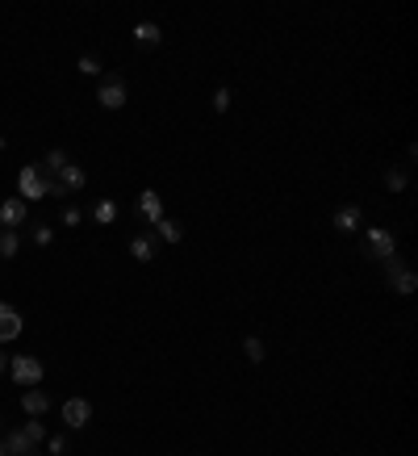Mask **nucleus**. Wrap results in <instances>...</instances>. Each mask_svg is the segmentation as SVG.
<instances>
[{
  "label": "nucleus",
  "mask_w": 418,
  "mask_h": 456,
  "mask_svg": "<svg viewBox=\"0 0 418 456\" xmlns=\"http://www.w3.org/2000/svg\"><path fill=\"white\" fill-rule=\"evenodd\" d=\"M55 193V176H42V168L38 164H25L21 172H17V197L25 201H42V197H50Z\"/></svg>",
  "instance_id": "1"
},
{
  "label": "nucleus",
  "mask_w": 418,
  "mask_h": 456,
  "mask_svg": "<svg viewBox=\"0 0 418 456\" xmlns=\"http://www.w3.org/2000/svg\"><path fill=\"white\" fill-rule=\"evenodd\" d=\"M9 377H13L21 389H34V385L46 377V369H42L38 356H9Z\"/></svg>",
  "instance_id": "2"
},
{
  "label": "nucleus",
  "mask_w": 418,
  "mask_h": 456,
  "mask_svg": "<svg viewBox=\"0 0 418 456\" xmlns=\"http://www.w3.org/2000/svg\"><path fill=\"white\" fill-rule=\"evenodd\" d=\"M96 100H100L104 109H122L126 105V80L122 76H104L100 88H96Z\"/></svg>",
  "instance_id": "3"
},
{
  "label": "nucleus",
  "mask_w": 418,
  "mask_h": 456,
  "mask_svg": "<svg viewBox=\"0 0 418 456\" xmlns=\"http://www.w3.org/2000/svg\"><path fill=\"white\" fill-rule=\"evenodd\" d=\"M88 419H92V402L88 398H67L63 402V423L67 427H88Z\"/></svg>",
  "instance_id": "4"
},
{
  "label": "nucleus",
  "mask_w": 418,
  "mask_h": 456,
  "mask_svg": "<svg viewBox=\"0 0 418 456\" xmlns=\"http://www.w3.org/2000/svg\"><path fill=\"white\" fill-rule=\"evenodd\" d=\"M21 327H25V318L9 306V301H0V343H13L21 335Z\"/></svg>",
  "instance_id": "5"
},
{
  "label": "nucleus",
  "mask_w": 418,
  "mask_h": 456,
  "mask_svg": "<svg viewBox=\"0 0 418 456\" xmlns=\"http://www.w3.org/2000/svg\"><path fill=\"white\" fill-rule=\"evenodd\" d=\"M21 222H25V201H21V197L0 201V226H5V230H17Z\"/></svg>",
  "instance_id": "6"
},
{
  "label": "nucleus",
  "mask_w": 418,
  "mask_h": 456,
  "mask_svg": "<svg viewBox=\"0 0 418 456\" xmlns=\"http://www.w3.org/2000/svg\"><path fill=\"white\" fill-rule=\"evenodd\" d=\"M368 251H373L377 260L393 256V251H397V243H393V230H385V226H373V230H368Z\"/></svg>",
  "instance_id": "7"
},
{
  "label": "nucleus",
  "mask_w": 418,
  "mask_h": 456,
  "mask_svg": "<svg viewBox=\"0 0 418 456\" xmlns=\"http://www.w3.org/2000/svg\"><path fill=\"white\" fill-rule=\"evenodd\" d=\"M138 214H142L151 226L164 218V201H160V193H155V188H142V193H138Z\"/></svg>",
  "instance_id": "8"
},
{
  "label": "nucleus",
  "mask_w": 418,
  "mask_h": 456,
  "mask_svg": "<svg viewBox=\"0 0 418 456\" xmlns=\"http://www.w3.org/2000/svg\"><path fill=\"white\" fill-rule=\"evenodd\" d=\"M21 411H25L30 419H42V415L50 411V393H42V389H25V393H21Z\"/></svg>",
  "instance_id": "9"
},
{
  "label": "nucleus",
  "mask_w": 418,
  "mask_h": 456,
  "mask_svg": "<svg viewBox=\"0 0 418 456\" xmlns=\"http://www.w3.org/2000/svg\"><path fill=\"white\" fill-rule=\"evenodd\" d=\"M360 222H364V218H360V206H343V210L335 214V230H339V235H355Z\"/></svg>",
  "instance_id": "10"
},
{
  "label": "nucleus",
  "mask_w": 418,
  "mask_h": 456,
  "mask_svg": "<svg viewBox=\"0 0 418 456\" xmlns=\"http://www.w3.org/2000/svg\"><path fill=\"white\" fill-rule=\"evenodd\" d=\"M130 256H134L138 264H151V260H155V235H138V239L130 243Z\"/></svg>",
  "instance_id": "11"
},
{
  "label": "nucleus",
  "mask_w": 418,
  "mask_h": 456,
  "mask_svg": "<svg viewBox=\"0 0 418 456\" xmlns=\"http://www.w3.org/2000/svg\"><path fill=\"white\" fill-rule=\"evenodd\" d=\"M389 289H393V293H397V297H410V293H414V289H418V276H414V272H410V268H402V272H397V276H393V281H389Z\"/></svg>",
  "instance_id": "12"
},
{
  "label": "nucleus",
  "mask_w": 418,
  "mask_h": 456,
  "mask_svg": "<svg viewBox=\"0 0 418 456\" xmlns=\"http://www.w3.org/2000/svg\"><path fill=\"white\" fill-rule=\"evenodd\" d=\"M67 164H72V160H67V151H46V160H42V176H59Z\"/></svg>",
  "instance_id": "13"
},
{
  "label": "nucleus",
  "mask_w": 418,
  "mask_h": 456,
  "mask_svg": "<svg viewBox=\"0 0 418 456\" xmlns=\"http://www.w3.org/2000/svg\"><path fill=\"white\" fill-rule=\"evenodd\" d=\"M30 448H34V439H30L25 431H13V435L5 439V452H9V456H30Z\"/></svg>",
  "instance_id": "14"
},
{
  "label": "nucleus",
  "mask_w": 418,
  "mask_h": 456,
  "mask_svg": "<svg viewBox=\"0 0 418 456\" xmlns=\"http://www.w3.org/2000/svg\"><path fill=\"white\" fill-rule=\"evenodd\" d=\"M92 222H100V226L118 222V201H96V206H92Z\"/></svg>",
  "instance_id": "15"
},
{
  "label": "nucleus",
  "mask_w": 418,
  "mask_h": 456,
  "mask_svg": "<svg viewBox=\"0 0 418 456\" xmlns=\"http://www.w3.org/2000/svg\"><path fill=\"white\" fill-rule=\"evenodd\" d=\"M155 235H160L164 243H180V239H184L180 222H172V218H160V222H155Z\"/></svg>",
  "instance_id": "16"
},
{
  "label": "nucleus",
  "mask_w": 418,
  "mask_h": 456,
  "mask_svg": "<svg viewBox=\"0 0 418 456\" xmlns=\"http://www.w3.org/2000/svg\"><path fill=\"white\" fill-rule=\"evenodd\" d=\"M21 251V239H17V230H0V260H13Z\"/></svg>",
  "instance_id": "17"
},
{
  "label": "nucleus",
  "mask_w": 418,
  "mask_h": 456,
  "mask_svg": "<svg viewBox=\"0 0 418 456\" xmlns=\"http://www.w3.org/2000/svg\"><path fill=\"white\" fill-rule=\"evenodd\" d=\"M134 38H138V42H160L164 30L155 25V21H138V25H134Z\"/></svg>",
  "instance_id": "18"
},
{
  "label": "nucleus",
  "mask_w": 418,
  "mask_h": 456,
  "mask_svg": "<svg viewBox=\"0 0 418 456\" xmlns=\"http://www.w3.org/2000/svg\"><path fill=\"white\" fill-rule=\"evenodd\" d=\"M243 351H247V360H251V365H264V343H259L255 335L243 339Z\"/></svg>",
  "instance_id": "19"
},
{
  "label": "nucleus",
  "mask_w": 418,
  "mask_h": 456,
  "mask_svg": "<svg viewBox=\"0 0 418 456\" xmlns=\"http://www.w3.org/2000/svg\"><path fill=\"white\" fill-rule=\"evenodd\" d=\"M385 184H389L393 193H406V172H402V168H389V172H385Z\"/></svg>",
  "instance_id": "20"
},
{
  "label": "nucleus",
  "mask_w": 418,
  "mask_h": 456,
  "mask_svg": "<svg viewBox=\"0 0 418 456\" xmlns=\"http://www.w3.org/2000/svg\"><path fill=\"white\" fill-rule=\"evenodd\" d=\"M80 72L84 76H100V59L96 55H80Z\"/></svg>",
  "instance_id": "21"
},
{
  "label": "nucleus",
  "mask_w": 418,
  "mask_h": 456,
  "mask_svg": "<svg viewBox=\"0 0 418 456\" xmlns=\"http://www.w3.org/2000/svg\"><path fill=\"white\" fill-rule=\"evenodd\" d=\"M46 452H50V456H63V452H67V435H50V439H46Z\"/></svg>",
  "instance_id": "22"
},
{
  "label": "nucleus",
  "mask_w": 418,
  "mask_h": 456,
  "mask_svg": "<svg viewBox=\"0 0 418 456\" xmlns=\"http://www.w3.org/2000/svg\"><path fill=\"white\" fill-rule=\"evenodd\" d=\"M50 239H55V230H50L46 222H38V226H34V243H38V247H46Z\"/></svg>",
  "instance_id": "23"
},
{
  "label": "nucleus",
  "mask_w": 418,
  "mask_h": 456,
  "mask_svg": "<svg viewBox=\"0 0 418 456\" xmlns=\"http://www.w3.org/2000/svg\"><path fill=\"white\" fill-rule=\"evenodd\" d=\"M214 109H218V113L230 109V88H218V92H214Z\"/></svg>",
  "instance_id": "24"
},
{
  "label": "nucleus",
  "mask_w": 418,
  "mask_h": 456,
  "mask_svg": "<svg viewBox=\"0 0 418 456\" xmlns=\"http://www.w3.org/2000/svg\"><path fill=\"white\" fill-rule=\"evenodd\" d=\"M21 431H25V435H30L34 444H38V439H46V427H42V423H25Z\"/></svg>",
  "instance_id": "25"
},
{
  "label": "nucleus",
  "mask_w": 418,
  "mask_h": 456,
  "mask_svg": "<svg viewBox=\"0 0 418 456\" xmlns=\"http://www.w3.org/2000/svg\"><path fill=\"white\" fill-rule=\"evenodd\" d=\"M80 218H84V214H80L76 206H67V210H63V226H80Z\"/></svg>",
  "instance_id": "26"
},
{
  "label": "nucleus",
  "mask_w": 418,
  "mask_h": 456,
  "mask_svg": "<svg viewBox=\"0 0 418 456\" xmlns=\"http://www.w3.org/2000/svg\"><path fill=\"white\" fill-rule=\"evenodd\" d=\"M5 369H9V356H0V373H5Z\"/></svg>",
  "instance_id": "27"
},
{
  "label": "nucleus",
  "mask_w": 418,
  "mask_h": 456,
  "mask_svg": "<svg viewBox=\"0 0 418 456\" xmlns=\"http://www.w3.org/2000/svg\"><path fill=\"white\" fill-rule=\"evenodd\" d=\"M0 456H9V452H5V444H0Z\"/></svg>",
  "instance_id": "28"
}]
</instances>
